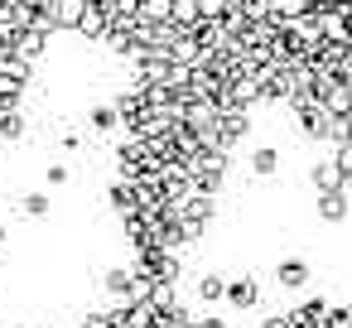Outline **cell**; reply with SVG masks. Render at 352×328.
Returning a JSON list of instances; mask_svg holds the SVG:
<instances>
[{"label":"cell","instance_id":"cell-3","mask_svg":"<svg viewBox=\"0 0 352 328\" xmlns=\"http://www.w3.org/2000/svg\"><path fill=\"white\" fill-rule=\"evenodd\" d=\"M232 299H236V304H251V299H256V289L241 280V285H232Z\"/></svg>","mask_w":352,"mask_h":328},{"label":"cell","instance_id":"cell-2","mask_svg":"<svg viewBox=\"0 0 352 328\" xmlns=\"http://www.w3.org/2000/svg\"><path fill=\"white\" fill-rule=\"evenodd\" d=\"M280 280H285V285H299V280H304V265H299V261L280 265Z\"/></svg>","mask_w":352,"mask_h":328},{"label":"cell","instance_id":"cell-4","mask_svg":"<svg viewBox=\"0 0 352 328\" xmlns=\"http://www.w3.org/2000/svg\"><path fill=\"white\" fill-rule=\"evenodd\" d=\"M107 285L121 294V289H131V275H126V270H111V280H107Z\"/></svg>","mask_w":352,"mask_h":328},{"label":"cell","instance_id":"cell-1","mask_svg":"<svg viewBox=\"0 0 352 328\" xmlns=\"http://www.w3.org/2000/svg\"><path fill=\"white\" fill-rule=\"evenodd\" d=\"M25 212H30V217H44V212H49V198H44V193H30V198H25Z\"/></svg>","mask_w":352,"mask_h":328},{"label":"cell","instance_id":"cell-5","mask_svg":"<svg viewBox=\"0 0 352 328\" xmlns=\"http://www.w3.org/2000/svg\"><path fill=\"white\" fill-rule=\"evenodd\" d=\"M0 241H6V227H0Z\"/></svg>","mask_w":352,"mask_h":328}]
</instances>
